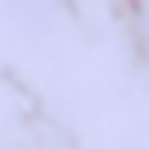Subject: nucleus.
Listing matches in <instances>:
<instances>
[{
  "mask_svg": "<svg viewBox=\"0 0 149 149\" xmlns=\"http://www.w3.org/2000/svg\"><path fill=\"white\" fill-rule=\"evenodd\" d=\"M136 23H140V36H145V45H149V5L140 9V18H136Z\"/></svg>",
  "mask_w": 149,
  "mask_h": 149,
  "instance_id": "f257e3e1",
  "label": "nucleus"
}]
</instances>
